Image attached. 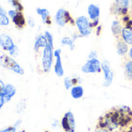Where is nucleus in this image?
Returning a JSON list of instances; mask_svg holds the SVG:
<instances>
[{
    "instance_id": "nucleus-1",
    "label": "nucleus",
    "mask_w": 132,
    "mask_h": 132,
    "mask_svg": "<svg viewBox=\"0 0 132 132\" xmlns=\"http://www.w3.org/2000/svg\"><path fill=\"white\" fill-rule=\"evenodd\" d=\"M0 64L4 68L9 70H11V71L17 73V74H19V75L24 74L23 69L10 56H8L6 54L2 55L0 56Z\"/></svg>"
},
{
    "instance_id": "nucleus-2",
    "label": "nucleus",
    "mask_w": 132,
    "mask_h": 132,
    "mask_svg": "<svg viewBox=\"0 0 132 132\" xmlns=\"http://www.w3.org/2000/svg\"><path fill=\"white\" fill-rule=\"evenodd\" d=\"M53 49L47 44L43 50L42 57V66L45 73H48L50 70L53 63Z\"/></svg>"
},
{
    "instance_id": "nucleus-3",
    "label": "nucleus",
    "mask_w": 132,
    "mask_h": 132,
    "mask_svg": "<svg viewBox=\"0 0 132 132\" xmlns=\"http://www.w3.org/2000/svg\"><path fill=\"white\" fill-rule=\"evenodd\" d=\"M101 70V62L98 59L87 60L81 67V71L85 74L99 73Z\"/></svg>"
},
{
    "instance_id": "nucleus-4",
    "label": "nucleus",
    "mask_w": 132,
    "mask_h": 132,
    "mask_svg": "<svg viewBox=\"0 0 132 132\" xmlns=\"http://www.w3.org/2000/svg\"><path fill=\"white\" fill-rule=\"evenodd\" d=\"M101 70L104 73V82L103 86L104 87H110L114 80V71L111 67V64L108 60H104L101 62Z\"/></svg>"
},
{
    "instance_id": "nucleus-5",
    "label": "nucleus",
    "mask_w": 132,
    "mask_h": 132,
    "mask_svg": "<svg viewBox=\"0 0 132 132\" xmlns=\"http://www.w3.org/2000/svg\"><path fill=\"white\" fill-rule=\"evenodd\" d=\"M60 125L65 132H74L76 129V121L74 115L71 111H67L62 118Z\"/></svg>"
},
{
    "instance_id": "nucleus-6",
    "label": "nucleus",
    "mask_w": 132,
    "mask_h": 132,
    "mask_svg": "<svg viewBox=\"0 0 132 132\" xmlns=\"http://www.w3.org/2000/svg\"><path fill=\"white\" fill-rule=\"evenodd\" d=\"M90 22L88 20V19L84 15L78 17L75 21V24L78 29L79 33L82 36H87L91 33L92 28L90 26Z\"/></svg>"
},
{
    "instance_id": "nucleus-7",
    "label": "nucleus",
    "mask_w": 132,
    "mask_h": 132,
    "mask_svg": "<svg viewBox=\"0 0 132 132\" xmlns=\"http://www.w3.org/2000/svg\"><path fill=\"white\" fill-rule=\"evenodd\" d=\"M55 19H56V24L61 27L64 26L68 22L71 23L72 25L75 24V21L71 17L70 12L65 10L64 9H60L57 11L56 16H55Z\"/></svg>"
},
{
    "instance_id": "nucleus-8",
    "label": "nucleus",
    "mask_w": 132,
    "mask_h": 132,
    "mask_svg": "<svg viewBox=\"0 0 132 132\" xmlns=\"http://www.w3.org/2000/svg\"><path fill=\"white\" fill-rule=\"evenodd\" d=\"M130 0H114L111 8V12L114 15H121V11L125 8H128Z\"/></svg>"
},
{
    "instance_id": "nucleus-9",
    "label": "nucleus",
    "mask_w": 132,
    "mask_h": 132,
    "mask_svg": "<svg viewBox=\"0 0 132 132\" xmlns=\"http://www.w3.org/2000/svg\"><path fill=\"white\" fill-rule=\"evenodd\" d=\"M15 93H16L15 87L10 84L5 85V87L0 91V94L3 97L5 103L9 102L15 96Z\"/></svg>"
},
{
    "instance_id": "nucleus-10",
    "label": "nucleus",
    "mask_w": 132,
    "mask_h": 132,
    "mask_svg": "<svg viewBox=\"0 0 132 132\" xmlns=\"http://www.w3.org/2000/svg\"><path fill=\"white\" fill-rule=\"evenodd\" d=\"M14 45L15 44L13 43V40L9 35L5 33H2L0 35V46L3 50L9 52Z\"/></svg>"
},
{
    "instance_id": "nucleus-11",
    "label": "nucleus",
    "mask_w": 132,
    "mask_h": 132,
    "mask_svg": "<svg viewBox=\"0 0 132 132\" xmlns=\"http://www.w3.org/2000/svg\"><path fill=\"white\" fill-rule=\"evenodd\" d=\"M116 48H117V53L119 56H125L129 51V46L128 45L121 39H118L117 44H116Z\"/></svg>"
},
{
    "instance_id": "nucleus-12",
    "label": "nucleus",
    "mask_w": 132,
    "mask_h": 132,
    "mask_svg": "<svg viewBox=\"0 0 132 132\" xmlns=\"http://www.w3.org/2000/svg\"><path fill=\"white\" fill-rule=\"evenodd\" d=\"M70 95L73 99H80L81 97H83L84 94V87L78 84V85H75L73 86L70 90Z\"/></svg>"
},
{
    "instance_id": "nucleus-13",
    "label": "nucleus",
    "mask_w": 132,
    "mask_h": 132,
    "mask_svg": "<svg viewBox=\"0 0 132 132\" xmlns=\"http://www.w3.org/2000/svg\"><path fill=\"white\" fill-rule=\"evenodd\" d=\"M87 12L89 15L90 19L92 21L99 19V16H100V9L98 6L94 5V4H90L88 6L87 9Z\"/></svg>"
},
{
    "instance_id": "nucleus-14",
    "label": "nucleus",
    "mask_w": 132,
    "mask_h": 132,
    "mask_svg": "<svg viewBox=\"0 0 132 132\" xmlns=\"http://www.w3.org/2000/svg\"><path fill=\"white\" fill-rule=\"evenodd\" d=\"M121 36V39L124 40L128 45L132 46V27H124Z\"/></svg>"
},
{
    "instance_id": "nucleus-15",
    "label": "nucleus",
    "mask_w": 132,
    "mask_h": 132,
    "mask_svg": "<svg viewBox=\"0 0 132 132\" xmlns=\"http://www.w3.org/2000/svg\"><path fill=\"white\" fill-rule=\"evenodd\" d=\"M56 58V62L54 65V72L58 77H62L64 75V70L61 60V56H58Z\"/></svg>"
},
{
    "instance_id": "nucleus-16",
    "label": "nucleus",
    "mask_w": 132,
    "mask_h": 132,
    "mask_svg": "<svg viewBox=\"0 0 132 132\" xmlns=\"http://www.w3.org/2000/svg\"><path fill=\"white\" fill-rule=\"evenodd\" d=\"M123 30V26L121 25V23L120 22V21L118 20H114L112 22L111 24V31L114 34V36L117 38L119 39V37L121 35Z\"/></svg>"
},
{
    "instance_id": "nucleus-17",
    "label": "nucleus",
    "mask_w": 132,
    "mask_h": 132,
    "mask_svg": "<svg viewBox=\"0 0 132 132\" xmlns=\"http://www.w3.org/2000/svg\"><path fill=\"white\" fill-rule=\"evenodd\" d=\"M36 12L38 15H39L42 18V21L45 24L50 25L51 20L50 18V12L46 9H42V8H37Z\"/></svg>"
},
{
    "instance_id": "nucleus-18",
    "label": "nucleus",
    "mask_w": 132,
    "mask_h": 132,
    "mask_svg": "<svg viewBox=\"0 0 132 132\" xmlns=\"http://www.w3.org/2000/svg\"><path fill=\"white\" fill-rule=\"evenodd\" d=\"M12 20L13 23L15 25V26L19 29H22L26 25V19H25V17H24L22 12H18L16 15Z\"/></svg>"
},
{
    "instance_id": "nucleus-19",
    "label": "nucleus",
    "mask_w": 132,
    "mask_h": 132,
    "mask_svg": "<svg viewBox=\"0 0 132 132\" xmlns=\"http://www.w3.org/2000/svg\"><path fill=\"white\" fill-rule=\"evenodd\" d=\"M47 41L44 35H39L36 37L35 43H34V50L35 51L38 52L40 48H45L47 45Z\"/></svg>"
},
{
    "instance_id": "nucleus-20",
    "label": "nucleus",
    "mask_w": 132,
    "mask_h": 132,
    "mask_svg": "<svg viewBox=\"0 0 132 132\" xmlns=\"http://www.w3.org/2000/svg\"><path fill=\"white\" fill-rule=\"evenodd\" d=\"M125 75L128 80H132V60H128L125 65Z\"/></svg>"
},
{
    "instance_id": "nucleus-21",
    "label": "nucleus",
    "mask_w": 132,
    "mask_h": 132,
    "mask_svg": "<svg viewBox=\"0 0 132 132\" xmlns=\"http://www.w3.org/2000/svg\"><path fill=\"white\" fill-rule=\"evenodd\" d=\"M61 44L63 46H68L71 50H73L75 48L74 40L70 37H63L61 39Z\"/></svg>"
},
{
    "instance_id": "nucleus-22",
    "label": "nucleus",
    "mask_w": 132,
    "mask_h": 132,
    "mask_svg": "<svg viewBox=\"0 0 132 132\" xmlns=\"http://www.w3.org/2000/svg\"><path fill=\"white\" fill-rule=\"evenodd\" d=\"M26 101L25 99H22L16 105V108H15L16 113L19 114H21L26 111Z\"/></svg>"
},
{
    "instance_id": "nucleus-23",
    "label": "nucleus",
    "mask_w": 132,
    "mask_h": 132,
    "mask_svg": "<svg viewBox=\"0 0 132 132\" xmlns=\"http://www.w3.org/2000/svg\"><path fill=\"white\" fill-rule=\"evenodd\" d=\"M63 84H64V87L66 88V90H70L73 86V78L71 77H67L63 79Z\"/></svg>"
},
{
    "instance_id": "nucleus-24",
    "label": "nucleus",
    "mask_w": 132,
    "mask_h": 132,
    "mask_svg": "<svg viewBox=\"0 0 132 132\" xmlns=\"http://www.w3.org/2000/svg\"><path fill=\"white\" fill-rule=\"evenodd\" d=\"M11 5L15 9V10H16L17 12H22L24 8H23L22 5L19 2V0H12Z\"/></svg>"
},
{
    "instance_id": "nucleus-25",
    "label": "nucleus",
    "mask_w": 132,
    "mask_h": 132,
    "mask_svg": "<svg viewBox=\"0 0 132 132\" xmlns=\"http://www.w3.org/2000/svg\"><path fill=\"white\" fill-rule=\"evenodd\" d=\"M44 36H45V37L46 39V41H47L48 45H50L53 49V38L52 34L50 32L46 31L45 33H44Z\"/></svg>"
},
{
    "instance_id": "nucleus-26",
    "label": "nucleus",
    "mask_w": 132,
    "mask_h": 132,
    "mask_svg": "<svg viewBox=\"0 0 132 132\" xmlns=\"http://www.w3.org/2000/svg\"><path fill=\"white\" fill-rule=\"evenodd\" d=\"M9 24V19L6 15H0V26H8Z\"/></svg>"
},
{
    "instance_id": "nucleus-27",
    "label": "nucleus",
    "mask_w": 132,
    "mask_h": 132,
    "mask_svg": "<svg viewBox=\"0 0 132 132\" xmlns=\"http://www.w3.org/2000/svg\"><path fill=\"white\" fill-rule=\"evenodd\" d=\"M9 56L11 57H12V58L16 57L18 56V54H19V48H18V46L14 45L13 47L9 51Z\"/></svg>"
},
{
    "instance_id": "nucleus-28",
    "label": "nucleus",
    "mask_w": 132,
    "mask_h": 132,
    "mask_svg": "<svg viewBox=\"0 0 132 132\" xmlns=\"http://www.w3.org/2000/svg\"><path fill=\"white\" fill-rule=\"evenodd\" d=\"M88 60H92V59H98V54L96 50H92L90 52V53L88 54Z\"/></svg>"
},
{
    "instance_id": "nucleus-29",
    "label": "nucleus",
    "mask_w": 132,
    "mask_h": 132,
    "mask_svg": "<svg viewBox=\"0 0 132 132\" xmlns=\"http://www.w3.org/2000/svg\"><path fill=\"white\" fill-rule=\"evenodd\" d=\"M17 130L13 127V126H9V127H7L5 128H3V129H1L0 132H16Z\"/></svg>"
},
{
    "instance_id": "nucleus-30",
    "label": "nucleus",
    "mask_w": 132,
    "mask_h": 132,
    "mask_svg": "<svg viewBox=\"0 0 132 132\" xmlns=\"http://www.w3.org/2000/svg\"><path fill=\"white\" fill-rule=\"evenodd\" d=\"M17 13H18V12H17L16 10H15V9H12V10H9V11L8 12V15H9V16L12 19L16 15Z\"/></svg>"
},
{
    "instance_id": "nucleus-31",
    "label": "nucleus",
    "mask_w": 132,
    "mask_h": 132,
    "mask_svg": "<svg viewBox=\"0 0 132 132\" xmlns=\"http://www.w3.org/2000/svg\"><path fill=\"white\" fill-rule=\"evenodd\" d=\"M60 124L59 121H57V120H53L52 121V123H51V126L53 128H57L60 127Z\"/></svg>"
},
{
    "instance_id": "nucleus-32",
    "label": "nucleus",
    "mask_w": 132,
    "mask_h": 132,
    "mask_svg": "<svg viewBox=\"0 0 132 132\" xmlns=\"http://www.w3.org/2000/svg\"><path fill=\"white\" fill-rule=\"evenodd\" d=\"M21 124H22V120H21V119H19V120H17V121L14 123V125H13L12 126H13L16 130H18V129L19 128Z\"/></svg>"
},
{
    "instance_id": "nucleus-33",
    "label": "nucleus",
    "mask_w": 132,
    "mask_h": 132,
    "mask_svg": "<svg viewBox=\"0 0 132 132\" xmlns=\"http://www.w3.org/2000/svg\"><path fill=\"white\" fill-rule=\"evenodd\" d=\"M28 24L30 26V27H34V26H35V21H34V19L32 18V17H29V19H28Z\"/></svg>"
},
{
    "instance_id": "nucleus-34",
    "label": "nucleus",
    "mask_w": 132,
    "mask_h": 132,
    "mask_svg": "<svg viewBox=\"0 0 132 132\" xmlns=\"http://www.w3.org/2000/svg\"><path fill=\"white\" fill-rule=\"evenodd\" d=\"M94 132H111L110 131H108V129L104 128H97L96 127V129Z\"/></svg>"
},
{
    "instance_id": "nucleus-35",
    "label": "nucleus",
    "mask_w": 132,
    "mask_h": 132,
    "mask_svg": "<svg viewBox=\"0 0 132 132\" xmlns=\"http://www.w3.org/2000/svg\"><path fill=\"white\" fill-rule=\"evenodd\" d=\"M61 53H62L61 49H57V50H56L53 51V56L55 57H56L58 56H61Z\"/></svg>"
},
{
    "instance_id": "nucleus-36",
    "label": "nucleus",
    "mask_w": 132,
    "mask_h": 132,
    "mask_svg": "<svg viewBox=\"0 0 132 132\" xmlns=\"http://www.w3.org/2000/svg\"><path fill=\"white\" fill-rule=\"evenodd\" d=\"M5 100L3 98V97L0 94V109L3 107V105L5 104Z\"/></svg>"
},
{
    "instance_id": "nucleus-37",
    "label": "nucleus",
    "mask_w": 132,
    "mask_h": 132,
    "mask_svg": "<svg viewBox=\"0 0 132 132\" xmlns=\"http://www.w3.org/2000/svg\"><path fill=\"white\" fill-rule=\"evenodd\" d=\"M130 20V17L128 15H125L124 17H123V21H124V22H127L128 21H129Z\"/></svg>"
},
{
    "instance_id": "nucleus-38",
    "label": "nucleus",
    "mask_w": 132,
    "mask_h": 132,
    "mask_svg": "<svg viewBox=\"0 0 132 132\" xmlns=\"http://www.w3.org/2000/svg\"><path fill=\"white\" fill-rule=\"evenodd\" d=\"M101 29H102V26H97V35L99 36L100 33H101Z\"/></svg>"
},
{
    "instance_id": "nucleus-39",
    "label": "nucleus",
    "mask_w": 132,
    "mask_h": 132,
    "mask_svg": "<svg viewBox=\"0 0 132 132\" xmlns=\"http://www.w3.org/2000/svg\"><path fill=\"white\" fill-rule=\"evenodd\" d=\"M0 15H6V12L5 10L0 5Z\"/></svg>"
},
{
    "instance_id": "nucleus-40",
    "label": "nucleus",
    "mask_w": 132,
    "mask_h": 132,
    "mask_svg": "<svg viewBox=\"0 0 132 132\" xmlns=\"http://www.w3.org/2000/svg\"><path fill=\"white\" fill-rule=\"evenodd\" d=\"M128 58L132 60V46L129 49V51H128Z\"/></svg>"
},
{
    "instance_id": "nucleus-41",
    "label": "nucleus",
    "mask_w": 132,
    "mask_h": 132,
    "mask_svg": "<svg viewBox=\"0 0 132 132\" xmlns=\"http://www.w3.org/2000/svg\"><path fill=\"white\" fill-rule=\"evenodd\" d=\"M8 1H9V3H12V0H8Z\"/></svg>"
},
{
    "instance_id": "nucleus-42",
    "label": "nucleus",
    "mask_w": 132,
    "mask_h": 132,
    "mask_svg": "<svg viewBox=\"0 0 132 132\" xmlns=\"http://www.w3.org/2000/svg\"><path fill=\"white\" fill-rule=\"evenodd\" d=\"M20 132H26L25 130H22V131H20Z\"/></svg>"
},
{
    "instance_id": "nucleus-43",
    "label": "nucleus",
    "mask_w": 132,
    "mask_h": 132,
    "mask_svg": "<svg viewBox=\"0 0 132 132\" xmlns=\"http://www.w3.org/2000/svg\"><path fill=\"white\" fill-rule=\"evenodd\" d=\"M44 132H49V131H44Z\"/></svg>"
},
{
    "instance_id": "nucleus-44",
    "label": "nucleus",
    "mask_w": 132,
    "mask_h": 132,
    "mask_svg": "<svg viewBox=\"0 0 132 132\" xmlns=\"http://www.w3.org/2000/svg\"><path fill=\"white\" fill-rule=\"evenodd\" d=\"M17 132H20V131H17Z\"/></svg>"
}]
</instances>
